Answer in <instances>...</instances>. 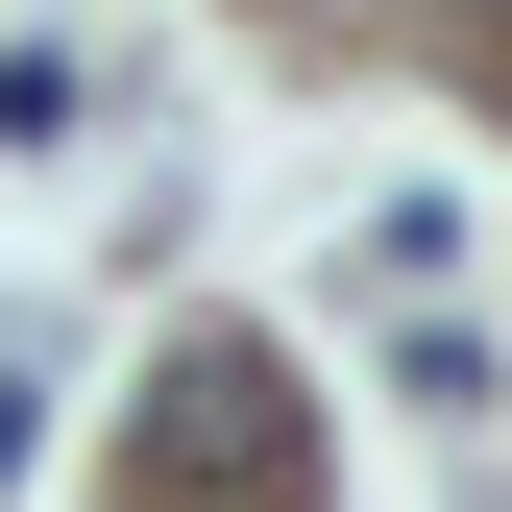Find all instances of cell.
Returning <instances> with one entry per match:
<instances>
[{"mask_svg":"<svg viewBox=\"0 0 512 512\" xmlns=\"http://www.w3.org/2000/svg\"><path fill=\"white\" fill-rule=\"evenodd\" d=\"M293 464V366L269 342H171V391H147V512H244Z\"/></svg>","mask_w":512,"mask_h":512,"instance_id":"cell-1","label":"cell"},{"mask_svg":"<svg viewBox=\"0 0 512 512\" xmlns=\"http://www.w3.org/2000/svg\"><path fill=\"white\" fill-rule=\"evenodd\" d=\"M0 488H25V391H0Z\"/></svg>","mask_w":512,"mask_h":512,"instance_id":"cell-2","label":"cell"}]
</instances>
